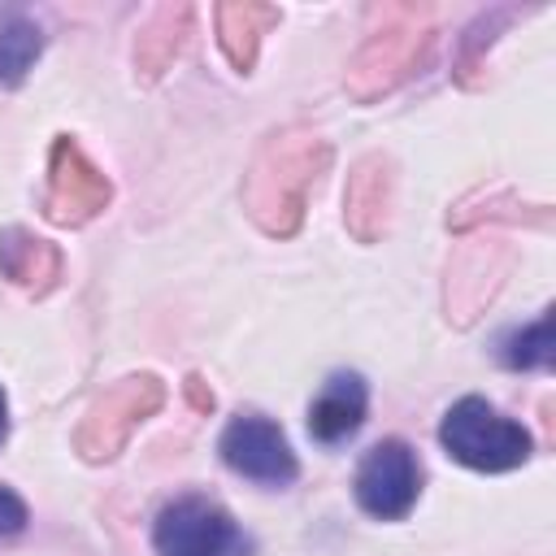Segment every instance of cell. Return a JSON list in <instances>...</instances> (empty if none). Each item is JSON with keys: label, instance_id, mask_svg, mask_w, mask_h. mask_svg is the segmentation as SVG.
<instances>
[{"label": "cell", "instance_id": "obj_1", "mask_svg": "<svg viewBox=\"0 0 556 556\" xmlns=\"http://www.w3.org/2000/svg\"><path fill=\"white\" fill-rule=\"evenodd\" d=\"M439 443L447 447L452 460H460L469 469H482V473L517 469L530 456V430L508 421V417H500L478 395H465L443 413Z\"/></svg>", "mask_w": 556, "mask_h": 556}, {"label": "cell", "instance_id": "obj_2", "mask_svg": "<svg viewBox=\"0 0 556 556\" xmlns=\"http://www.w3.org/2000/svg\"><path fill=\"white\" fill-rule=\"evenodd\" d=\"M152 547L156 556H243L230 513L200 495H182L156 513Z\"/></svg>", "mask_w": 556, "mask_h": 556}, {"label": "cell", "instance_id": "obj_3", "mask_svg": "<svg viewBox=\"0 0 556 556\" xmlns=\"http://www.w3.org/2000/svg\"><path fill=\"white\" fill-rule=\"evenodd\" d=\"M356 504L378 517V521H400L413 504H417V491H421V465H417V452L404 443V439H382L365 452L361 469H356Z\"/></svg>", "mask_w": 556, "mask_h": 556}, {"label": "cell", "instance_id": "obj_4", "mask_svg": "<svg viewBox=\"0 0 556 556\" xmlns=\"http://www.w3.org/2000/svg\"><path fill=\"white\" fill-rule=\"evenodd\" d=\"M222 460L239 478L261 482V486H287L295 478V469H300L287 434L269 417H256V413H239L226 426V434H222Z\"/></svg>", "mask_w": 556, "mask_h": 556}, {"label": "cell", "instance_id": "obj_5", "mask_svg": "<svg viewBox=\"0 0 556 556\" xmlns=\"http://www.w3.org/2000/svg\"><path fill=\"white\" fill-rule=\"evenodd\" d=\"M365 404H369V391H365L361 374H352V369L330 374L308 404V434L317 443H343L348 434L361 430Z\"/></svg>", "mask_w": 556, "mask_h": 556}, {"label": "cell", "instance_id": "obj_6", "mask_svg": "<svg viewBox=\"0 0 556 556\" xmlns=\"http://www.w3.org/2000/svg\"><path fill=\"white\" fill-rule=\"evenodd\" d=\"M35 52H39V30L26 17H13L0 30V78H17Z\"/></svg>", "mask_w": 556, "mask_h": 556}, {"label": "cell", "instance_id": "obj_7", "mask_svg": "<svg viewBox=\"0 0 556 556\" xmlns=\"http://www.w3.org/2000/svg\"><path fill=\"white\" fill-rule=\"evenodd\" d=\"M504 356H508V365H547V356H552V326L547 321L530 326L526 334H517L508 343Z\"/></svg>", "mask_w": 556, "mask_h": 556}, {"label": "cell", "instance_id": "obj_8", "mask_svg": "<svg viewBox=\"0 0 556 556\" xmlns=\"http://www.w3.org/2000/svg\"><path fill=\"white\" fill-rule=\"evenodd\" d=\"M22 526H26V504H22V495L9 491V486H0V539L22 534Z\"/></svg>", "mask_w": 556, "mask_h": 556}, {"label": "cell", "instance_id": "obj_9", "mask_svg": "<svg viewBox=\"0 0 556 556\" xmlns=\"http://www.w3.org/2000/svg\"><path fill=\"white\" fill-rule=\"evenodd\" d=\"M4 430H9V404H4V391H0V439H4Z\"/></svg>", "mask_w": 556, "mask_h": 556}]
</instances>
